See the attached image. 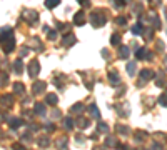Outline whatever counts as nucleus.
<instances>
[{"mask_svg": "<svg viewBox=\"0 0 167 150\" xmlns=\"http://www.w3.org/2000/svg\"><path fill=\"white\" fill-rule=\"evenodd\" d=\"M28 54V47H22V50H20V57H25Z\"/></svg>", "mask_w": 167, "mask_h": 150, "instance_id": "c85d7f7f", "label": "nucleus"}, {"mask_svg": "<svg viewBox=\"0 0 167 150\" xmlns=\"http://www.w3.org/2000/svg\"><path fill=\"white\" fill-rule=\"evenodd\" d=\"M22 17L28 22V25H35V23L39 22V14H37V10H32V9H27V10H23V14H22Z\"/></svg>", "mask_w": 167, "mask_h": 150, "instance_id": "f03ea898", "label": "nucleus"}, {"mask_svg": "<svg viewBox=\"0 0 167 150\" xmlns=\"http://www.w3.org/2000/svg\"><path fill=\"white\" fill-rule=\"evenodd\" d=\"M161 103H162V105H165V103H167V95H164V97L161 99Z\"/></svg>", "mask_w": 167, "mask_h": 150, "instance_id": "473e14b6", "label": "nucleus"}, {"mask_svg": "<svg viewBox=\"0 0 167 150\" xmlns=\"http://www.w3.org/2000/svg\"><path fill=\"white\" fill-rule=\"evenodd\" d=\"M157 48L159 50H164V42H157Z\"/></svg>", "mask_w": 167, "mask_h": 150, "instance_id": "2f4dec72", "label": "nucleus"}, {"mask_svg": "<svg viewBox=\"0 0 167 150\" xmlns=\"http://www.w3.org/2000/svg\"><path fill=\"white\" fill-rule=\"evenodd\" d=\"M74 23L75 25H84L85 23V14L84 12H77L74 15Z\"/></svg>", "mask_w": 167, "mask_h": 150, "instance_id": "1a4fd4ad", "label": "nucleus"}, {"mask_svg": "<svg viewBox=\"0 0 167 150\" xmlns=\"http://www.w3.org/2000/svg\"><path fill=\"white\" fill-rule=\"evenodd\" d=\"M102 55H104V57H107V59H109V52H107V50H102Z\"/></svg>", "mask_w": 167, "mask_h": 150, "instance_id": "72a5a7b5", "label": "nucleus"}, {"mask_svg": "<svg viewBox=\"0 0 167 150\" xmlns=\"http://www.w3.org/2000/svg\"><path fill=\"white\" fill-rule=\"evenodd\" d=\"M90 112L94 113V117H97V119H99V110H97V107H94V105H92V107H90Z\"/></svg>", "mask_w": 167, "mask_h": 150, "instance_id": "cd10ccee", "label": "nucleus"}, {"mask_svg": "<svg viewBox=\"0 0 167 150\" xmlns=\"http://www.w3.org/2000/svg\"><path fill=\"white\" fill-rule=\"evenodd\" d=\"M60 3V0H45V7L47 9H54V7H57Z\"/></svg>", "mask_w": 167, "mask_h": 150, "instance_id": "dca6fc26", "label": "nucleus"}, {"mask_svg": "<svg viewBox=\"0 0 167 150\" xmlns=\"http://www.w3.org/2000/svg\"><path fill=\"white\" fill-rule=\"evenodd\" d=\"M120 40H122V37L119 34H112V37H111V43L114 47H117V45H120Z\"/></svg>", "mask_w": 167, "mask_h": 150, "instance_id": "ddd939ff", "label": "nucleus"}, {"mask_svg": "<svg viewBox=\"0 0 167 150\" xmlns=\"http://www.w3.org/2000/svg\"><path fill=\"white\" fill-rule=\"evenodd\" d=\"M35 110H37V113H44V112H45V108H44V105H35Z\"/></svg>", "mask_w": 167, "mask_h": 150, "instance_id": "bb28decb", "label": "nucleus"}, {"mask_svg": "<svg viewBox=\"0 0 167 150\" xmlns=\"http://www.w3.org/2000/svg\"><path fill=\"white\" fill-rule=\"evenodd\" d=\"M109 80H111L112 83H117L120 80V77H119V74H117V72H111V74H109Z\"/></svg>", "mask_w": 167, "mask_h": 150, "instance_id": "4468645a", "label": "nucleus"}, {"mask_svg": "<svg viewBox=\"0 0 167 150\" xmlns=\"http://www.w3.org/2000/svg\"><path fill=\"white\" fill-rule=\"evenodd\" d=\"M136 70H137L136 62H129V63H127V72H129V75H134V74H136Z\"/></svg>", "mask_w": 167, "mask_h": 150, "instance_id": "2eb2a0df", "label": "nucleus"}, {"mask_svg": "<svg viewBox=\"0 0 167 150\" xmlns=\"http://www.w3.org/2000/svg\"><path fill=\"white\" fill-rule=\"evenodd\" d=\"M45 32L48 34V35H47L48 40H57V35H59V32H57V30H48V28H47Z\"/></svg>", "mask_w": 167, "mask_h": 150, "instance_id": "f3484780", "label": "nucleus"}, {"mask_svg": "<svg viewBox=\"0 0 167 150\" xmlns=\"http://www.w3.org/2000/svg\"><path fill=\"white\" fill-rule=\"evenodd\" d=\"M140 77H142V82L140 83H144L145 80H152L154 79V72L150 70V68H144V70L140 72Z\"/></svg>", "mask_w": 167, "mask_h": 150, "instance_id": "0eeeda50", "label": "nucleus"}, {"mask_svg": "<svg viewBox=\"0 0 167 150\" xmlns=\"http://www.w3.org/2000/svg\"><path fill=\"white\" fill-rule=\"evenodd\" d=\"M82 9H90V0H77Z\"/></svg>", "mask_w": 167, "mask_h": 150, "instance_id": "aec40b11", "label": "nucleus"}, {"mask_svg": "<svg viewBox=\"0 0 167 150\" xmlns=\"http://www.w3.org/2000/svg\"><path fill=\"white\" fill-rule=\"evenodd\" d=\"M57 28H59V30H69V25H64V23H60V22H57Z\"/></svg>", "mask_w": 167, "mask_h": 150, "instance_id": "393cba45", "label": "nucleus"}, {"mask_svg": "<svg viewBox=\"0 0 167 150\" xmlns=\"http://www.w3.org/2000/svg\"><path fill=\"white\" fill-rule=\"evenodd\" d=\"M39 70H40V63L37 60H32V62L28 63V74H30V77H37Z\"/></svg>", "mask_w": 167, "mask_h": 150, "instance_id": "39448f33", "label": "nucleus"}, {"mask_svg": "<svg viewBox=\"0 0 167 150\" xmlns=\"http://www.w3.org/2000/svg\"><path fill=\"white\" fill-rule=\"evenodd\" d=\"M75 42H77V39H75L74 34H67V35L64 37V45H65V47H72Z\"/></svg>", "mask_w": 167, "mask_h": 150, "instance_id": "6e6552de", "label": "nucleus"}, {"mask_svg": "<svg viewBox=\"0 0 167 150\" xmlns=\"http://www.w3.org/2000/svg\"><path fill=\"white\" fill-rule=\"evenodd\" d=\"M142 34H144V40H145V42H150V40H152V30L142 32Z\"/></svg>", "mask_w": 167, "mask_h": 150, "instance_id": "412c9836", "label": "nucleus"}, {"mask_svg": "<svg viewBox=\"0 0 167 150\" xmlns=\"http://www.w3.org/2000/svg\"><path fill=\"white\" fill-rule=\"evenodd\" d=\"M5 83H7V75L0 74V85H5Z\"/></svg>", "mask_w": 167, "mask_h": 150, "instance_id": "a878e982", "label": "nucleus"}, {"mask_svg": "<svg viewBox=\"0 0 167 150\" xmlns=\"http://www.w3.org/2000/svg\"><path fill=\"white\" fill-rule=\"evenodd\" d=\"M47 103L55 105V103H57V95H54V94H48V95H47Z\"/></svg>", "mask_w": 167, "mask_h": 150, "instance_id": "6ab92c4d", "label": "nucleus"}, {"mask_svg": "<svg viewBox=\"0 0 167 150\" xmlns=\"http://www.w3.org/2000/svg\"><path fill=\"white\" fill-rule=\"evenodd\" d=\"M2 48H3V52H5V54H10V52L15 48V39L12 37V39L3 40V42H2Z\"/></svg>", "mask_w": 167, "mask_h": 150, "instance_id": "20e7f679", "label": "nucleus"}, {"mask_svg": "<svg viewBox=\"0 0 167 150\" xmlns=\"http://www.w3.org/2000/svg\"><path fill=\"white\" fill-rule=\"evenodd\" d=\"M132 34L134 35H140L142 34V25L140 23H136V25L132 27Z\"/></svg>", "mask_w": 167, "mask_h": 150, "instance_id": "a211bd4d", "label": "nucleus"}, {"mask_svg": "<svg viewBox=\"0 0 167 150\" xmlns=\"http://www.w3.org/2000/svg\"><path fill=\"white\" fill-rule=\"evenodd\" d=\"M14 70H15V74H22L23 72V63H22V60H15L14 62Z\"/></svg>", "mask_w": 167, "mask_h": 150, "instance_id": "f8f14e48", "label": "nucleus"}, {"mask_svg": "<svg viewBox=\"0 0 167 150\" xmlns=\"http://www.w3.org/2000/svg\"><path fill=\"white\" fill-rule=\"evenodd\" d=\"M105 22H107V15H105L104 10H94L90 14V23L94 27H102L105 25Z\"/></svg>", "mask_w": 167, "mask_h": 150, "instance_id": "f257e3e1", "label": "nucleus"}, {"mask_svg": "<svg viewBox=\"0 0 167 150\" xmlns=\"http://www.w3.org/2000/svg\"><path fill=\"white\" fill-rule=\"evenodd\" d=\"M129 54H130V48L129 47H125V45L119 47V57H120V59H127Z\"/></svg>", "mask_w": 167, "mask_h": 150, "instance_id": "9d476101", "label": "nucleus"}, {"mask_svg": "<svg viewBox=\"0 0 167 150\" xmlns=\"http://www.w3.org/2000/svg\"><path fill=\"white\" fill-rule=\"evenodd\" d=\"M115 23H117V25H122V27H124L125 23H127V18H125V17H117V18H115Z\"/></svg>", "mask_w": 167, "mask_h": 150, "instance_id": "4be33fe9", "label": "nucleus"}, {"mask_svg": "<svg viewBox=\"0 0 167 150\" xmlns=\"http://www.w3.org/2000/svg\"><path fill=\"white\" fill-rule=\"evenodd\" d=\"M164 65H165V68H167V55L164 57Z\"/></svg>", "mask_w": 167, "mask_h": 150, "instance_id": "f704fd0d", "label": "nucleus"}, {"mask_svg": "<svg viewBox=\"0 0 167 150\" xmlns=\"http://www.w3.org/2000/svg\"><path fill=\"white\" fill-rule=\"evenodd\" d=\"M109 130V127H107V124H104V122H100L99 124V132H107Z\"/></svg>", "mask_w": 167, "mask_h": 150, "instance_id": "b1692460", "label": "nucleus"}, {"mask_svg": "<svg viewBox=\"0 0 167 150\" xmlns=\"http://www.w3.org/2000/svg\"><path fill=\"white\" fill-rule=\"evenodd\" d=\"M64 125H65L67 128H70V127H72V120H70V119H67V120L64 122Z\"/></svg>", "mask_w": 167, "mask_h": 150, "instance_id": "7c9ffc66", "label": "nucleus"}, {"mask_svg": "<svg viewBox=\"0 0 167 150\" xmlns=\"http://www.w3.org/2000/svg\"><path fill=\"white\" fill-rule=\"evenodd\" d=\"M12 37H14V28L12 27L0 28V42H3V40H7V39H12Z\"/></svg>", "mask_w": 167, "mask_h": 150, "instance_id": "7ed1b4c3", "label": "nucleus"}, {"mask_svg": "<svg viewBox=\"0 0 167 150\" xmlns=\"http://www.w3.org/2000/svg\"><path fill=\"white\" fill-rule=\"evenodd\" d=\"M30 47H34L35 50H39V52L44 50V43L40 42V39H37V37H34L30 42H28V48H30Z\"/></svg>", "mask_w": 167, "mask_h": 150, "instance_id": "423d86ee", "label": "nucleus"}, {"mask_svg": "<svg viewBox=\"0 0 167 150\" xmlns=\"http://www.w3.org/2000/svg\"><path fill=\"white\" fill-rule=\"evenodd\" d=\"M161 2H162V0H149V3H150L152 7H156V5H161Z\"/></svg>", "mask_w": 167, "mask_h": 150, "instance_id": "c756f323", "label": "nucleus"}, {"mask_svg": "<svg viewBox=\"0 0 167 150\" xmlns=\"http://www.w3.org/2000/svg\"><path fill=\"white\" fill-rule=\"evenodd\" d=\"M14 88H15V94H22V92H23V85L22 83H15Z\"/></svg>", "mask_w": 167, "mask_h": 150, "instance_id": "5701e85b", "label": "nucleus"}, {"mask_svg": "<svg viewBox=\"0 0 167 150\" xmlns=\"http://www.w3.org/2000/svg\"><path fill=\"white\" fill-rule=\"evenodd\" d=\"M45 88V82H35L34 83V94H42Z\"/></svg>", "mask_w": 167, "mask_h": 150, "instance_id": "9b49d317", "label": "nucleus"}]
</instances>
